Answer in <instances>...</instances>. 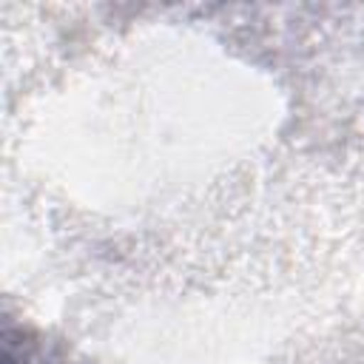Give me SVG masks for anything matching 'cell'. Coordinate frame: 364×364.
I'll list each match as a JSON object with an SVG mask.
<instances>
[{"mask_svg": "<svg viewBox=\"0 0 364 364\" xmlns=\"http://www.w3.org/2000/svg\"><path fill=\"white\" fill-rule=\"evenodd\" d=\"M3 364H68V358L31 327L6 321L3 327Z\"/></svg>", "mask_w": 364, "mask_h": 364, "instance_id": "6da1fadb", "label": "cell"}]
</instances>
